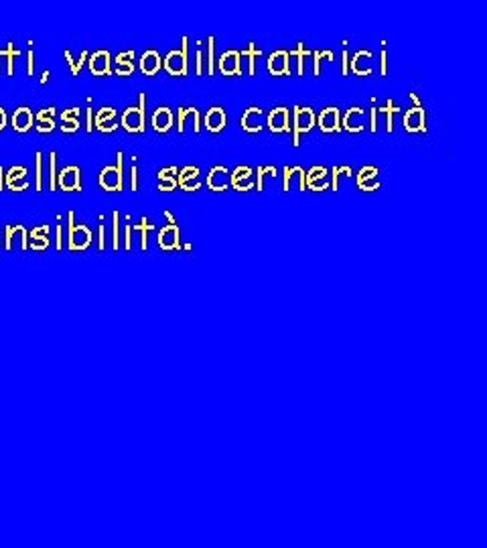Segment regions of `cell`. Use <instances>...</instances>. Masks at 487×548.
Masks as SVG:
<instances>
[{
	"label": "cell",
	"instance_id": "cell-1",
	"mask_svg": "<svg viewBox=\"0 0 487 548\" xmlns=\"http://www.w3.org/2000/svg\"><path fill=\"white\" fill-rule=\"evenodd\" d=\"M315 126V114L311 108H295V136L293 145L299 147V134L309 132Z\"/></svg>",
	"mask_w": 487,
	"mask_h": 548
},
{
	"label": "cell",
	"instance_id": "cell-2",
	"mask_svg": "<svg viewBox=\"0 0 487 548\" xmlns=\"http://www.w3.org/2000/svg\"><path fill=\"white\" fill-rule=\"evenodd\" d=\"M145 96L140 98V108H128L122 116V126L128 132H142L145 130Z\"/></svg>",
	"mask_w": 487,
	"mask_h": 548
},
{
	"label": "cell",
	"instance_id": "cell-3",
	"mask_svg": "<svg viewBox=\"0 0 487 548\" xmlns=\"http://www.w3.org/2000/svg\"><path fill=\"white\" fill-rule=\"evenodd\" d=\"M219 71L221 75H242L240 71V51H225L219 57Z\"/></svg>",
	"mask_w": 487,
	"mask_h": 548
},
{
	"label": "cell",
	"instance_id": "cell-4",
	"mask_svg": "<svg viewBox=\"0 0 487 548\" xmlns=\"http://www.w3.org/2000/svg\"><path fill=\"white\" fill-rule=\"evenodd\" d=\"M291 55L289 51H274L270 57H268V71L272 75H291L289 71V61Z\"/></svg>",
	"mask_w": 487,
	"mask_h": 548
},
{
	"label": "cell",
	"instance_id": "cell-5",
	"mask_svg": "<svg viewBox=\"0 0 487 548\" xmlns=\"http://www.w3.org/2000/svg\"><path fill=\"white\" fill-rule=\"evenodd\" d=\"M262 126H264V112L256 106L248 108L246 114L242 116V128L246 132H260Z\"/></svg>",
	"mask_w": 487,
	"mask_h": 548
},
{
	"label": "cell",
	"instance_id": "cell-6",
	"mask_svg": "<svg viewBox=\"0 0 487 548\" xmlns=\"http://www.w3.org/2000/svg\"><path fill=\"white\" fill-rule=\"evenodd\" d=\"M404 128L408 132H424L426 130V118H424V110L420 106H416L410 112H406V116H404Z\"/></svg>",
	"mask_w": 487,
	"mask_h": 548
},
{
	"label": "cell",
	"instance_id": "cell-7",
	"mask_svg": "<svg viewBox=\"0 0 487 548\" xmlns=\"http://www.w3.org/2000/svg\"><path fill=\"white\" fill-rule=\"evenodd\" d=\"M230 171L225 167H213L207 175V185L211 191H223L230 187Z\"/></svg>",
	"mask_w": 487,
	"mask_h": 548
},
{
	"label": "cell",
	"instance_id": "cell-8",
	"mask_svg": "<svg viewBox=\"0 0 487 548\" xmlns=\"http://www.w3.org/2000/svg\"><path fill=\"white\" fill-rule=\"evenodd\" d=\"M268 126L272 132H289L291 126H289V110L287 108H274L270 114H268Z\"/></svg>",
	"mask_w": 487,
	"mask_h": 548
},
{
	"label": "cell",
	"instance_id": "cell-9",
	"mask_svg": "<svg viewBox=\"0 0 487 548\" xmlns=\"http://www.w3.org/2000/svg\"><path fill=\"white\" fill-rule=\"evenodd\" d=\"M90 240H92V234L85 225H71V232H69V248L71 250L88 248Z\"/></svg>",
	"mask_w": 487,
	"mask_h": 548
},
{
	"label": "cell",
	"instance_id": "cell-10",
	"mask_svg": "<svg viewBox=\"0 0 487 548\" xmlns=\"http://www.w3.org/2000/svg\"><path fill=\"white\" fill-rule=\"evenodd\" d=\"M343 128L347 132H361L365 128V120H363V110L361 108H349L345 118H343Z\"/></svg>",
	"mask_w": 487,
	"mask_h": 548
},
{
	"label": "cell",
	"instance_id": "cell-11",
	"mask_svg": "<svg viewBox=\"0 0 487 548\" xmlns=\"http://www.w3.org/2000/svg\"><path fill=\"white\" fill-rule=\"evenodd\" d=\"M319 128L323 132H339V110L337 108H327L319 114Z\"/></svg>",
	"mask_w": 487,
	"mask_h": 548
},
{
	"label": "cell",
	"instance_id": "cell-12",
	"mask_svg": "<svg viewBox=\"0 0 487 548\" xmlns=\"http://www.w3.org/2000/svg\"><path fill=\"white\" fill-rule=\"evenodd\" d=\"M357 187L361 191H376L380 187L378 181V169L376 167H363L357 175Z\"/></svg>",
	"mask_w": 487,
	"mask_h": 548
},
{
	"label": "cell",
	"instance_id": "cell-13",
	"mask_svg": "<svg viewBox=\"0 0 487 548\" xmlns=\"http://www.w3.org/2000/svg\"><path fill=\"white\" fill-rule=\"evenodd\" d=\"M164 69L170 75H187V61L183 59V55L179 51H170L164 57Z\"/></svg>",
	"mask_w": 487,
	"mask_h": 548
},
{
	"label": "cell",
	"instance_id": "cell-14",
	"mask_svg": "<svg viewBox=\"0 0 487 548\" xmlns=\"http://www.w3.org/2000/svg\"><path fill=\"white\" fill-rule=\"evenodd\" d=\"M225 122H227V118H225V112L221 110V108H211L207 114H205V128L209 130V132H221L223 130V126H225Z\"/></svg>",
	"mask_w": 487,
	"mask_h": 548
},
{
	"label": "cell",
	"instance_id": "cell-15",
	"mask_svg": "<svg viewBox=\"0 0 487 548\" xmlns=\"http://www.w3.org/2000/svg\"><path fill=\"white\" fill-rule=\"evenodd\" d=\"M159 246L162 250H175L179 248V227L177 225H164L159 232Z\"/></svg>",
	"mask_w": 487,
	"mask_h": 548
},
{
	"label": "cell",
	"instance_id": "cell-16",
	"mask_svg": "<svg viewBox=\"0 0 487 548\" xmlns=\"http://www.w3.org/2000/svg\"><path fill=\"white\" fill-rule=\"evenodd\" d=\"M369 59H371V53L369 51H357L351 59V71L357 73V75H369L371 73V65H369Z\"/></svg>",
	"mask_w": 487,
	"mask_h": 548
},
{
	"label": "cell",
	"instance_id": "cell-17",
	"mask_svg": "<svg viewBox=\"0 0 487 548\" xmlns=\"http://www.w3.org/2000/svg\"><path fill=\"white\" fill-rule=\"evenodd\" d=\"M79 169L77 167H67L59 173V185L63 191H75L79 189Z\"/></svg>",
	"mask_w": 487,
	"mask_h": 548
},
{
	"label": "cell",
	"instance_id": "cell-18",
	"mask_svg": "<svg viewBox=\"0 0 487 548\" xmlns=\"http://www.w3.org/2000/svg\"><path fill=\"white\" fill-rule=\"evenodd\" d=\"M100 185L104 189H108V191H118L122 187V175H120V171L114 169V167H106L102 171V175H100Z\"/></svg>",
	"mask_w": 487,
	"mask_h": 548
},
{
	"label": "cell",
	"instance_id": "cell-19",
	"mask_svg": "<svg viewBox=\"0 0 487 548\" xmlns=\"http://www.w3.org/2000/svg\"><path fill=\"white\" fill-rule=\"evenodd\" d=\"M90 67L94 75H108L110 73V55L108 51H98L90 59Z\"/></svg>",
	"mask_w": 487,
	"mask_h": 548
},
{
	"label": "cell",
	"instance_id": "cell-20",
	"mask_svg": "<svg viewBox=\"0 0 487 548\" xmlns=\"http://www.w3.org/2000/svg\"><path fill=\"white\" fill-rule=\"evenodd\" d=\"M187 126H191L193 132H199V112L195 108H185L179 114V132H185Z\"/></svg>",
	"mask_w": 487,
	"mask_h": 548
},
{
	"label": "cell",
	"instance_id": "cell-21",
	"mask_svg": "<svg viewBox=\"0 0 487 548\" xmlns=\"http://www.w3.org/2000/svg\"><path fill=\"white\" fill-rule=\"evenodd\" d=\"M161 69V57L157 51H147L140 59V71L145 75H155Z\"/></svg>",
	"mask_w": 487,
	"mask_h": 548
},
{
	"label": "cell",
	"instance_id": "cell-22",
	"mask_svg": "<svg viewBox=\"0 0 487 548\" xmlns=\"http://www.w3.org/2000/svg\"><path fill=\"white\" fill-rule=\"evenodd\" d=\"M31 124H33V114H31V110H28V108H18V110L14 112V116H12V126H14V130H16V132H26V130L31 128Z\"/></svg>",
	"mask_w": 487,
	"mask_h": 548
},
{
	"label": "cell",
	"instance_id": "cell-23",
	"mask_svg": "<svg viewBox=\"0 0 487 548\" xmlns=\"http://www.w3.org/2000/svg\"><path fill=\"white\" fill-rule=\"evenodd\" d=\"M153 126L157 132H166L173 126V112L168 108H159L153 116Z\"/></svg>",
	"mask_w": 487,
	"mask_h": 548
},
{
	"label": "cell",
	"instance_id": "cell-24",
	"mask_svg": "<svg viewBox=\"0 0 487 548\" xmlns=\"http://www.w3.org/2000/svg\"><path fill=\"white\" fill-rule=\"evenodd\" d=\"M260 53H262V51H260V49H256V45H254V43H250V47H248V49H244V51L240 53V57H246V59H248V73H250V75H254V73H256V61H254V59H256Z\"/></svg>",
	"mask_w": 487,
	"mask_h": 548
},
{
	"label": "cell",
	"instance_id": "cell-25",
	"mask_svg": "<svg viewBox=\"0 0 487 548\" xmlns=\"http://www.w3.org/2000/svg\"><path fill=\"white\" fill-rule=\"evenodd\" d=\"M396 112H400V108H398V106H394L392 102H388V104H386L384 108L376 110V114H382V116L386 118V130H388V132H392V130H394V122H392V116H394Z\"/></svg>",
	"mask_w": 487,
	"mask_h": 548
},
{
	"label": "cell",
	"instance_id": "cell-26",
	"mask_svg": "<svg viewBox=\"0 0 487 548\" xmlns=\"http://www.w3.org/2000/svg\"><path fill=\"white\" fill-rule=\"evenodd\" d=\"M289 55L297 57V65H299V67H297V73H299V75H303V73H305V57H309V55H311V51H307V49H305V45H303V43H299V47H297L295 51H291Z\"/></svg>",
	"mask_w": 487,
	"mask_h": 548
},
{
	"label": "cell",
	"instance_id": "cell-27",
	"mask_svg": "<svg viewBox=\"0 0 487 548\" xmlns=\"http://www.w3.org/2000/svg\"><path fill=\"white\" fill-rule=\"evenodd\" d=\"M252 179V169L250 167H238L232 175H230V185H236L240 181H248Z\"/></svg>",
	"mask_w": 487,
	"mask_h": 548
},
{
	"label": "cell",
	"instance_id": "cell-28",
	"mask_svg": "<svg viewBox=\"0 0 487 548\" xmlns=\"http://www.w3.org/2000/svg\"><path fill=\"white\" fill-rule=\"evenodd\" d=\"M305 185H309V189H311V191H327V189L331 187V183H329V179H327V175H323V177H315V179L307 181Z\"/></svg>",
	"mask_w": 487,
	"mask_h": 548
},
{
	"label": "cell",
	"instance_id": "cell-29",
	"mask_svg": "<svg viewBox=\"0 0 487 548\" xmlns=\"http://www.w3.org/2000/svg\"><path fill=\"white\" fill-rule=\"evenodd\" d=\"M61 118H63V126H61L63 132H75V130L79 128V122H77L75 118H71L69 112H63Z\"/></svg>",
	"mask_w": 487,
	"mask_h": 548
},
{
	"label": "cell",
	"instance_id": "cell-30",
	"mask_svg": "<svg viewBox=\"0 0 487 548\" xmlns=\"http://www.w3.org/2000/svg\"><path fill=\"white\" fill-rule=\"evenodd\" d=\"M179 187L183 189V191H197L199 187H201V181H199V177L195 179H185V181H179Z\"/></svg>",
	"mask_w": 487,
	"mask_h": 548
},
{
	"label": "cell",
	"instance_id": "cell-31",
	"mask_svg": "<svg viewBox=\"0 0 487 548\" xmlns=\"http://www.w3.org/2000/svg\"><path fill=\"white\" fill-rule=\"evenodd\" d=\"M197 179L199 177V169L197 167H185L183 171H181V175H179V181H185V179Z\"/></svg>",
	"mask_w": 487,
	"mask_h": 548
},
{
	"label": "cell",
	"instance_id": "cell-32",
	"mask_svg": "<svg viewBox=\"0 0 487 548\" xmlns=\"http://www.w3.org/2000/svg\"><path fill=\"white\" fill-rule=\"evenodd\" d=\"M114 114H116V112H114L112 108H104V110H102V112H100V114L96 116V126H100L102 122H106V120L114 118Z\"/></svg>",
	"mask_w": 487,
	"mask_h": 548
},
{
	"label": "cell",
	"instance_id": "cell-33",
	"mask_svg": "<svg viewBox=\"0 0 487 548\" xmlns=\"http://www.w3.org/2000/svg\"><path fill=\"white\" fill-rule=\"evenodd\" d=\"M175 187H177V179H175V177L159 179V189H161V191H173Z\"/></svg>",
	"mask_w": 487,
	"mask_h": 548
},
{
	"label": "cell",
	"instance_id": "cell-34",
	"mask_svg": "<svg viewBox=\"0 0 487 548\" xmlns=\"http://www.w3.org/2000/svg\"><path fill=\"white\" fill-rule=\"evenodd\" d=\"M134 65L132 63H116V73L118 75H132Z\"/></svg>",
	"mask_w": 487,
	"mask_h": 548
},
{
	"label": "cell",
	"instance_id": "cell-35",
	"mask_svg": "<svg viewBox=\"0 0 487 548\" xmlns=\"http://www.w3.org/2000/svg\"><path fill=\"white\" fill-rule=\"evenodd\" d=\"M323 175H327V169L325 167H315V169L309 171V175H305V183L315 179V177H323Z\"/></svg>",
	"mask_w": 487,
	"mask_h": 548
},
{
	"label": "cell",
	"instance_id": "cell-36",
	"mask_svg": "<svg viewBox=\"0 0 487 548\" xmlns=\"http://www.w3.org/2000/svg\"><path fill=\"white\" fill-rule=\"evenodd\" d=\"M138 229L142 232V250H147V232L153 229V223H149L147 219H142V223L138 225Z\"/></svg>",
	"mask_w": 487,
	"mask_h": 548
},
{
	"label": "cell",
	"instance_id": "cell-37",
	"mask_svg": "<svg viewBox=\"0 0 487 548\" xmlns=\"http://www.w3.org/2000/svg\"><path fill=\"white\" fill-rule=\"evenodd\" d=\"M207 47H209V73L213 75V49H215V39L213 37H209V41H207Z\"/></svg>",
	"mask_w": 487,
	"mask_h": 548
},
{
	"label": "cell",
	"instance_id": "cell-38",
	"mask_svg": "<svg viewBox=\"0 0 487 548\" xmlns=\"http://www.w3.org/2000/svg\"><path fill=\"white\" fill-rule=\"evenodd\" d=\"M49 246V240L45 236H33V248H47Z\"/></svg>",
	"mask_w": 487,
	"mask_h": 548
},
{
	"label": "cell",
	"instance_id": "cell-39",
	"mask_svg": "<svg viewBox=\"0 0 487 548\" xmlns=\"http://www.w3.org/2000/svg\"><path fill=\"white\" fill-rule=\"evenodd\" d=\"M37 128H39V132H51L55 128V124H53V120H49V122L47 120H41Z\"/></svg>",
	"mask_w": 487,
	"mask_h": 548
},
{
	"label": "cell",
	"instance_id": "cell-40",
	"mask_svg": "<svg viewBox=\"0 0 487 548\" xmlns=\"http://www.w3.org/2000/svg\"><path fill=\"white\" fill-rule=\"evenodd\" d=\"M132 59H134V53H132V51H126V53L118 55L116 63H132Z\"/></svg>",
	"mask_w": 487,
	"mask_h": 548
},
{
	"label": "cell",
	"instance_id": "cell-41",
	"mask_svg": "<svg viewBox=\"0 0 487 548\" xmlns=\"http://www.w3.org/2000/svg\"><path fill=\"white\" fill-rule=\"evenodd\" d=\"M98 128H100V130H104V132H110V130H114V128H116V120H114V118H110V120L102 122Z\"/></svg>",
	"mask_w": 487,
	"mask_h": 548
},
{
	"label": "cell",
	"instance_id": "cell-42",
	"mask_svg": "<svg viewBox=\"0 0 487 548\" xmlns=\"http://www.w3.org/2000/svg\"><path fill=\"white\" fill-rule=\"evenodd\" d=\"M256 173H258V183H256L258 185V191H262L264 189V167H258Z\"/></svg>",
	"mask_w": 487,
	"mask_h": 548
},
{
	"label": "cell",
	"instance_id": "cell-43",
	"mask_svg": "<svg viewBox=\"0 0 487 548\" xmlns=\"http://www.w3.org/2000/svg\"><path fill=\"white\" fill-rule=\"evenodd\" d=\"M380 59H382V69H380V71H382V75H386V73H388V63H386V61H388V57H386V49H382Z\"/></svg>",
	"mask_w": 487,
	"mask_h": 548
},
{
	"label": "cell",
	"instance_id": "cell-44",
	"mask_svg": "<svg viewBox=\"0 0 487 548\" xmlns=\"http://www.w3.org/2000/svg\"><path fill=\"white\" fill-rule=\"evenodd\" d=\"M114 248H118V213L114 211Z\"/></svg>",
	"mask_w": 487,
	"mask_h": 548
},
{
	"label": "cell",
	"instance_id": "cell-45",
	"mask_svg": "<svg viewBox=\"0 0 487 548\" xmlns=\"http://www.w3.org/2000/svg\"><path fill=\"white\" fill-rule=\"evenodd\" d=\"M177 173V169L175 167H170V169H162L161 173H159V179H164V177H173Z\"/></svg>",
	"mask_w": 487,
	"mask_h": 548
},
{
	"label": "cell",
	"instance_id": "cell-46",
	"mask_svg": "<svg viewBox=\"0 0 487 548\" xmlns=\"http://www.w3.org/2000/svg\"><path fill=\"white\" fill-rule=\"evenodd\" d=\"M37 189H41V155H37Z\"/></svg>",
	"mask_w": 487,
	"mask_h": 548
},
{
	"label": "cell",
	"instance_id": "cell-47",
	"mask_svg": "<svg viewBox=\"0 0 487 548\" xmlns=\"http://www.w3.org/2000/svg\"><path fill=\"white\" fill-rule=\"evenodd\" d=\"M130 234H132V227L126 225V248H130Z\"/></svg>",
	"mask_w": 487,
	"mask_h": 548
},
{
	"label": "cell",
	"instance_id": "cell-48",
	"mask_svg": "<svg viewBox=\"0 0 487 548\" xmlns=\"http://www.w3.org/2000/svg\"><path fill=\"white\" fill-rule=\"evenodd\" d=\"M197 73L201 75V51L197 49Z\"/></svg>",
	"mask_w": 487,
	"mask_h": 548
},
{
	"label": "cell",
	"instance_id": "cell-49",
	"mask_svg": "<svg viewBox=\"0 0 487 548\" xmlns=\"http://www.w3.org/2000/svg\"><path fill=\"white\" fill-rule=\"evenodd\" d=\"M341 57H343V73H347V51H343Z\"/></svg>",
	"mask_w": 487,
	"mask_h": 548
},
{
	"label": "cell",
	"instance_id": "cell-50",
	"mask_svg": "<svg viewBox=\"0 0 487 548\" xmlns=\"http://www.w3.org/2000/svg\"><path fill=\"white\" fill-rule=\"evenodd\" d=\"M132 191H136V167L132 169Z\"/></svg>",
	"mask_w": 487,
	"mask_h": 548
},
{
	"label": "cell",
	"instance_id": "cell-51",
	"mask_svg": "<svg viewBox=\"0 0 487 548\" xmlns=\"http://www.w3.org/2000/svg\"><path fill=\"white\" fill-rule=\"evenodd\" d=\"M28 73H33V51H28Z\"/></svg>",
	"mask_w": 487,
	"mask_h": 548
},
{
	"label": "cell",
	"instance_id": "cell-52",
	"mask_svg": "<svg viewBox=\"0 0 487 548\" xmlns=\"http://www.w3.org/2000/svg\"><path fill=\"white\" fill-rule=\"evenodd\" d=\"M4 124H6V116H4V112L0 110V130L4 128Z\"/></svg>",
	"mask_w": 487,
	"mask_h": 548
}]
</instances>
